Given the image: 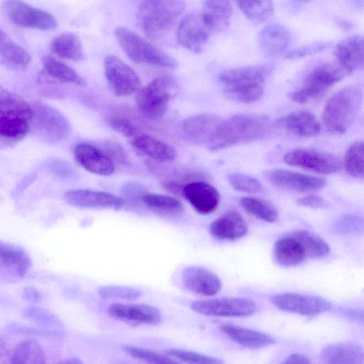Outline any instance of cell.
I'll list each match as a JSON object with an SVG mask.
<instances>
[{
	"mask_svg": "<svg viewBox=\"0 0 364 364\" xmlns=\"http://www.w3.org/2000/svg\"><path fill=\"white\" fill-rule=\"evenodd\" d=\"M344 165L350 176L364 178V141L355 142L348 148Z\"/></svg>",
	"mask_w": 364,
	"mask_h": 364,
	"instance_id": "41",
	"label": "cell"
},
{
	"mask_svg": "<svg viewBox=\"0 0 364 364\" xmlns=\"http://www.w3.org/2000/svg\"><path fill=\"white\" fill-rule=\"evenodd\" d=\"M336 313L350 321L364 326V309L363 308L341 307L336 310Z\"/></svg>",
	"mask_w": 364,
	"mask_h": 364,
	"instance_id": "52",
	"label": "cell"
},
{
	"mask_svg": "<svg viewBox=\"0 0 364 364\" xmlns=\"http://www.w3.org/2000/svg\"><path fill=\"white\" fill-rule=\"evenodd\" d=\"M22 315L43 328L55 330H61L63 328V323L60 318L46 309L28 306L23 310Z\"/></svg>",
	"mask_w": 364,
	"mask_h": 364,
	"instance_id": "40",
	"label": "cell"
},
{
	"mask_svg": "<svg viewBox=\"0 0 364 364\" xmlns=\"http://www.w3.org/2000/svg\"><path fill=\"white\" fill-rule=\"evenodd\" d=\"M82 362L77 358H70L66 360H62L60 363H72V364H77V363H82Z\"/></svg>",
	"mask_w": 364,
	"mask_h": 364,
	"instance_id": "58",
	"label": "cell"
},
{
	"mask_svg": "<svg viewBox=\"0 0 364 364\" xmlns=\"http://www.w3.org/2000/svg\"><path fill=\"white\" fill-rule=\"evenodd\" d=\"M165 354L177 362L181 361L194 364H221L223 361L210 355L198 352L179 348H168Z\"/></svg>",
	"mask_w": 364,
	"mask_h": 364,
	"instance_id": "44",
	"label": "cell"
},
{
	"mask_svg": "<svg viewBox=\"0 0 364 364\" xmlns=\"http://www.w3.org/2000/svg\"><path fill=\"white\" fill-rule=\"evenodd\" d=\"M240 205L246 212L261 220L272 223L278 218V213L275 207L264 199L243 197L240 200Z\"/></svg>",
	"mask_w": 364,
	"mask_h": 364,
	"instance_id": "37",
	"label": "cell"
},
{
	"mask_svg": "<svg viewBox=\"0 0 364 364\" xmlns=\"http://www.w3.org/2000/svg\"><path fill=\"white\" fill-rule=\"evenodd\" d=\"M271 301L282 311L303 316L317 315L331 308V304L321 297L296 293H279L271 298Z\"/></svg>",
	"mask_w": 364,
	"mask_h": 364,
	"instance_id": "14",
	"label": "cell"
},
{
	"mask_svg": "<svg viewBox=\"0 0 364 364\" xmlns=\"http://www.w3.org/2000/svg\"><path fill=\"white\" fill-rule=\"evenodd\" d=\"M106 151L105 153L109 152L112 156L121 161H125L126 157L124 156V150L118 144H105Z\"/></svg>",
	"mask_w": 364,
	"mask_h": 364,
	"instance_id": "55",
	"label": "cell"
},
{
	"mask_svg": "<svg viewBox=\"0 0 364 364\" xmlns=\"http://www.w3.org/2000/svg\"><path fill=\"white\" fill-rule=\"evenodd\" d=\"M108 123L114 131L125 136L130 137L136 133L134 124L129 119L124 116L118 114L109 116Z\"/></svg>",
	"mask_w": 364,
	"mask_h": 364,
	"instance_id": "51",
	"label": "cell"
},
{
	"mask_svg": "<svg viewBox=\"0 0 364 364\" xmlns=\"http://www.w3.org/2000/svg\"><path fill=\"white\" fill-rule=\"evenodd\" d=\"M297 203L301 206L321 208L323 206V200L317 196H308L298 199Z\"/></svg>",
	"mask_w": 364,
	"mask_h": 364,
	"instance_id": "53",
	"label": "cell"
},
{
	"mask_svg": "<svg viewBox=\"0 0 364 364\" xmlns=\"http://www.w3.org/2000/svg\"><path fill=\"white\" fill-rule=\"evenodd\" d=\"M104 70L106 79L117 96H129L141 88V80L134 70L114 55L105 56Z\"/></svg>",
	"mask_w": 364,
	"mask_h": 364,
	"instance_id": "11",
	"label": "cell"
},
{
	"mask_svg": "<svg viewBox=\"0 0 364 364\" xmlns=\"http://www.w3.org/2000/svg\"><path fill=\"white\" fill-rule=\"evenodd\" d=\"M0 55L2 63L14 71L25 70L31 56L23 47L12 41L2 30L0 31Z\"/></svg>",
	"mask_w": 364,
	"mask_h": 364,
	"instance_id": "32",
	"label": "cell"
},
{
	"mask_svg": "<svg viewBox=\"0 0 364 364\" xmlns=\"http://www.w3.org/2000/svg\"><path fill=\"white\" fill-rule=\"evenodd\" d=\"M334 229L343 234H364V218L354 215H345L335 223Z\"/></svg>",
	"mask_w": 364,
	"mask_h": 364,
	"instance_id": "48",
	"label": "cell"
},
{
	"mask_svg": "<svg viewBox=\"0 0 364 364\" xmlns=\"http://www.w3.org/2000/svg\"><path fill=\"white\" fill-rule=\"evenodd\" d=\"M291 235L300 242L307 257L322 258L330 252L328 244L314 233L306 230H298Z\"/></svg>",
	"mask_w": 364,
	"mask_h": 364,
	"instance_id": "39",
	"label": "cell"
},
{
	"mask_svg": "<svg viewBox=\"0 0 364 364\" xmlns=\"http://www.w3.org/2000/svg\"><path fill=\"white\" fill-rule=\"evenodd\" d=\"M220 329L233 342L250 349H259L272 346L276 340L272 336L243 326L224 323Z\"/></svg>",
	"mask_w": 364,
	"mask_h": 364,
	"instance_id": "26",
	"label": "cell"
},
{
	"mask_svg": "<svg viewBox=\"0 0 364 364\" xmlns=\"http://www.w3.org/2000/svg\"><path fill=\"white\" fill-rule=\"evenodd\" d=\"M235 1H237V0H235Z\"/></svg>",
	"mask_w": 364,
	"mask_h": 364,
	"instance_id": "61",
	"label": "cell"
},
{
	"mask_svg": "<svg viewBox=\"0 0 364 364\" xmlns=\"http://www.w3.org/2000/svg\"><path fill=\"white\" fill-rule=\"evenodd\" d=\"M262 85H248L228 87L225 90L226 97L240 103H252L259 100L263 95Z\"/></svg>",
	"mask_w": 364,
	"mask_h": 364,
	"instance_id": "42",
	"label": "cell"
},
{
	"mask_svg": "<svg viewBox=\"0 0 364 364\" xmlns=\"http://www.w3.org/2000/svg\"><path fill=\"white\" fill-rule=\"evenodd\" d=\"M296 1L301 2V3H307L311 1V0H295Z\"/></svg>",
	"mask_w": 364,
	"mask_h": 364,
	"instance_id": "60",
	"label": "cell"
},
{
	"mask_svg": "<svg viewBox=\"0 0 364 364\" xmlns=\"http://www.w3.org/2000/svg\"><path fill=\"white\" fill-rule=\"evenodd\" d=\"M132 144L139 151L160 162L172 161L176 157V151L173 146L146 134L133 138Z\"/></svg>",
	"mask_w": 364,
	"mask_h": 364,
	"instance_id": "33",
	"label": "cell"
},
{
	"mask_svg": "<svg viewBox=\"0 0 364 364\" xmlns=\"http://www.w3.org/2000/svg\"><path fill=\"white\" fill-rule=\"evenodd\" d=\"M283 160L289 166L317 173H332L338 171L341 168L339 160L334 156L309 149L291 150L285 154Z\"/></svg>",
	"mask_w": 364,
	"mask_h": 364,
	"instance_id": "13",
	"label": "cell"
},
{
	"mask_svg": "<svg viewBox=\"0 0 364 364\" xmlns=\"http://www.w3.org/2000/svg\"><path fill=\"white\" fill-rule=\"evenodd\" d=\"M31 261L27 252L21 247L1 242L0 267L1 274L11 279L23 278L31 267Z\"/></svg>",
	"mask_w": 364,
	"mask_h": 364,
	"instance_id": "25",
	"label": "cell"
},
{
	"mask_svg": "<svg viewBox=\"0 0 364 364\" xmlns=\"http://www.w3.org/2000/svg\"><path fill=\"white\" fill-rule=\"evenodd\" d=\"M50 50L56 55L71 60H81L85 53L79 38L74 33H63L50 43Z\"/></svg>",
	"mask_w": 364,
	"mask_h": 364,
	"instance_id": "36",
	"label": "cell"
},
{
	"mask_svg": "<svg viewBox=\"0 0 364 364\" xmlns=\"http://www.w3.org/2000/svg\"><path fill=\"white\" fill-rule=\"evenodd\" d=\"M176 86V81L171 76L156 77L136 92L135 102L138 109L150 119L162 118Z\"/></svg>",
	"mask_w": 364,
	"mask_h": 364,
	"instance_id": "6",
	"label": "cell"
},
{
	"mask_svg": "<svg viewBox=\"0 0 364 364\" xmlns=\"http://www.w3.org/2000/svg\"><path fill=\"white\" fill-rule=\"evenodd\" d=\"M32 105L18 95L0 90V139L6 145L15 144L31 129Z\"/></svg>",
	"mask_w": 364,
	"mask_h": 364,
	"instance_id": "3",
	"label": "cell"
},
{
	"mask_svg": "<svg viewBox=\"0 0 364 364\" xmlns=\"http://www.w3.org/2000/svg\"><path fill=\"white\" fill-rule=\"evenodd\" d=\"M141 200L149 208L167 213H176L183 210L182 203L176 198L157 193H146Z\"/></svg>",
	"mask_w": 364,
	"mask_h": 364,
	"instance_id": "43",
	"label": "cell"
},
{
	"mask_svg": "<svg viewBox=\"0 0 364 364\" xmlns=\"http://www.w3.org/2000/svg\"><path fill=\"white\" fill-rule=\"evenodd\" d=\"M201 14L212 32H222L230 25L232 7L229 0H204Z\"/></svg>",
	"mask_w": 364,
	"mask_h": 364,
	"instance_id": "30",
	"label": "cell"
},
{
	"mask_svg": "<svg viewBox=\"0 0 364 364\" xmlns=\"http://www.w3.org/2000/svg\"><path fill=\"white\" fill-rule=\"evenodd\" d=\"M211 33L201 13L191 12L179 21L176 29V37L182 47L197 54L203 51Z\"/></svg>",
	"mask_w": 364,
	"mask_h": 364,
	"instance_id": "12",
	"label": "cell"
},
{
	"mask_svg": "<svg viewBox=\"0 0 364 364\" xmlns=\"http://www.w3.org/2000/svg\"><path fill=\"white\" fill-rule=\"evenodd\" d=\"M46 362V355L40 343L33 338L20 341L11 352L10 363L42 364Z\"/></svg>",
	"mask_w": 364,
	"mask_h": 364,
	"instance_id": "34",
	"label": "cell"
},
{
	"mask_svg": "<svg viewBox=\"0 0 364 364\" xmlns=\"http://www.w3.org/2000/svg\"><path fill=\"white\" fill-rule=\"evenodd\" d=\"M185 8V0H143L136 18L147 36L160 39L177 27Z\"/></svg>",
	"mask_w": 364,
	"mask_h": 364,
	"instance_id": "2",
	"label": "cell"
},
{
	"mask_svg": "<svg viewBox=\"0 0 364 364\" xmlns=\"http://www.w3.org/2000/svg\"><path fill=\"white\" fill-rule=\"evenodd\" d=\"M332 43L329 41H316L310 44L303 46L289 51L284 54L287 59H296L312 55L326 50L331 46Z\"/></svg>",
	"mask_w": 364,
	"mask_h": 364,
	"instance_id": "49",
	"label": "cell"
},
{
	"mask_svg": "<svg viewBox=\"0 0 364 364\" xmlns=\"http://www.w3.org/2000/svg\"><path fill=\"white\" fill-rule=\"evenodd\" d=\"M107 311L112 318L134 325H156L161 320L157 308L144 304H113Z\"/></svg>",
	"mask_w": 364,
	"mask_h": 364,
	"instance_id": "18",
	"label": "cell"
},
{
	"mask_svg": "<svg viewBox=\"0 0 364 364\" xmlns=\"http://www.w3.org/2000/svg\"><path fill=\"white\" fill-rule=\"evenodd\" d=\"M161 186L163 187L164 189L173 194L183 195V188L184 186H182L176 181H165L161 183Z\"/></svg>",
	"mask_w": 364,
	"mask_h": 364,
	"instance_id": "56",
	"label": "cell"
},
{
	"mask_svg": "<svg viewBox=\"0 0 364 364\" xmlns=\"http://www.w3.org/2000/svg\"><path fill=\"white\" fill-rule=\"evenodd\" d=\"M272 257L276 264L286 267L296 266L306 257L301 245L291 234L275 242Z\"/></svg>",
	"mask_w": 364,
	"mask_h": 364,
	"instance_id": "31",
	"label": "cell"
},
{
	"mask_svg": "<svg viewBox=\"0 0 364 364\" xmlns=\"http://www.w3.org/2000/svg\"><path fill=\"white\" fill-rule=\"evenodd\" d=\"M183 196L193 209L202 215L213 213L220 203L218 190L204 181H193L186 184L183 188Z\"/></svg>",
	"mask_w": 364,
	"mask_h": 364,
	"instance_id": "21",
	"label": "cell"
},
{
	"mask_svg": "<svg viewBox=\"0 0 364 364\" xmlns=\"http://www.w3.org/2000/svg\"><path fill=\"white\" fill-rule=\"evenodd\" d=\"M8 328L10 332L14 333L36 335L49 338H59L63 335L61 330L50 329L43 327L42 328H38L20 326L17 324H12L10 325Z\"/></svg>",
	"mask_w": 364,
	"mask_h": 364,
	"instance_id": "50",
	"label": "cell"
},
{
	"mask_svg": "<svg viewBox=\"0 0 364 364\" xmlns=\"http://www.w3.org/2000/svg\"><path fill=\"white\" fill-rule=\"evenodd\" d=\"M348 74L336 61L318 65L309 73L301 87L289 93V98L297 103L308 102L321 95Z\"/></svg>",
	"mask_w": 364,
	"mask_h": 364,
	"instance_id": "8",
	"label": "cell"
},
{
	"mask_svg": "<svg viewBox=\"0 0 364 364\" xmlns=\"http://www.w3.org/2000/svg\"><path fill=\"white\" fill-rule=\"evenodd\" d=\"M264 175L267 180L274 186L297 193L320 190L326 183L321 178L281 168L267 171Z\"/></svg>",
	"mask_w": 364,
	"mask_h": 364,
	"instance_id": "16",
	"label": "cell"
},
{
	"mask_svg": "<svg viewBox=\"0 0 364 364\" xmlns=\"http://www.w3.org/2000/svg\"><path fill=\"white\" fill-rule=\"evenodd\" d=\"M22 297L31 302H38L42 299L41 292L33 287H27L22 291Z\"/></svg>",
	"mask_w": 364,
	"mask_h": 364,
	"instance_id": "54",
	"label": "cell"
},
{
	"mask_svg": "<svg viewBox=\"0 0 364 364\" xmlns=\"http://www.w3.org/2000/svg\"><path fill=\"white\" fill-rule=\"evenodd\" d=\"M223 119L213 114H200L184 119L180 127L183 137L195 144L208 145Z\"/></svg>",
	"mask_w": 364,
	"mask_h": 364,
	"instance_id": "15",
	"label": "cell"
},
{
	"mask_svg": "<svg viewBox=\"0 0 364 364\" xmlns=\"http://www.w3.org/2000/svg\"><path fill=\"white\" fill-rule=\"evenodd\" d=\"M273 68V65L269 63L237 67L221 72L218 75V80L227 87L262 85Z\"/></svg>",
	"mask_w": 364,
	"mask_h": 364,
	"instance_id": "20",
	"label": "cell"
},
{
	"mask_svg": "<svg viewBox=\"0 0 364 364\" xmlns=\"http://www.w3.org/2000/svg\"><path fill=\"white\" fill-rule=\"evenodd\" d=\"M339 26L344 30H350L352 28V25L346 21H341L338 22Z\"/></svg>",
	"mask_w": 364,
	"mask_h": 364,
	"instance_id": "59",
	"label": "cell"
},
{
	"mask_svg": "<svg viewBox=\"0 0 364 364\" xmlns=\"http://www.w3.org/2000/svg\"><path fill=\"white\" fill-rule=\"evenodd\" d=\"M320 358L328 364H363L364 348L353 343H333L322 349Z\"/></svg>",
	"mask_w": 364,
	"mask_h": 364,
	"instance_id": "29",
	"label": "cell"
},
{
	"mask_svg": "<svg viewBox=\"0 0 364 364\" xmlns=\"http://www.w3.org/2000/svg\"><path fill=\"white\" fill-rule=\"evenodd\" d=\"M114 36L124 53L134 63L167 68L178 66L176 59L127 28H117Z\"/></svg>",
	"mask_w": 364,
	"mask_h": 364,
	"instance_id": "5",
	"label": "cell"
},
{
	"mask_svg": "<svg viewBox=\"0 0 364 364\" xmlns=\"http://www.w3.org/2000/svg\"><path fill=\"white\" fill-rule=\"evenodd\" d=\"M31 129L36 134L48 144H58L71 132L67 117L53 106L43 102L32 105Z\"/></svg>",
	"mask_w": 364,
	"mask_h": 364,
	"instance_id": "7",
	"label": "cell"
},
{
	"mask_svg": "<svg viewBox=\"0 0 364 364\" xmlns=\"http://www.w3.org/2000/svg\"><path fill=\"white\" fill-rule=\"evenodd\" d=\"M336 61L348 73L364 69V37L350 36L340 41L333 50Z\"/></svg>",
	"mask_w": 364,
	"mask_h": 364,
	"instance_id": "24",
	"label": "cell"
},
{
	"mask_svg": "<svg viewBox=\"0 0 364 364\" xmlns=\"http://www.w3.org/2000/svg\"><path fill=\"white\" fill-rule=\"evenodd\" d=\"M3 9L7 18L20 27L50 31L58 26V21L53 14L21 0H6Z\"/></svg>",
	"mask_w": 364,
	"mask_h": 364,
	"instance_id": "9",
	"label": "cell"
},
{
	"mask_svg": "<svg viewBox=\"0 0 364 364\" xmlns=\"http://www.w3.org/2000/svg\"><path fill=\"white\" fill-rule=\"evenodd\" d=\"M182 282L189 291L203 296H213L222 289V282L213 272L199 266H189L182 271Z\"/></svg>",
	"mask_w": 364,
	"mask_h": 364,
	"instance_id": "19",
	"label": "cell"
},
{
	"mask_svg": "<svg viewBox=\"0 0 364 364\" xmlns=\"http://www.w3.org/2000/svg\"><path fill=\"white\" fill-rule=\"evenodd\" d=\"M237 3L245 16L254 22H266L274 13L272 0H237Z\"/></svg>",
	"mask_w": 364,
	"mask_h": 364,
	"instance_id": "38",
	"label": "cell"
},
{
	"mask_svg": "<svg viewBox=\"0 0 364 364\" xmlns=\"http://www.w3.org/2000/svg\"><path fill=\"white\" fill-rule=\"evenodd\" d=\"M191 309L198 314L217 317H247L257 309L255 302L244 297H221L196 301Z\"/></svg>",
	"mask_w": 364,
	"mask_h": 364,
	"instance_id": "10",
	"label": "cell"
},
{
	"mask_svg": "<svg viewBox=\"0 0 364 364\" xmlns=\"http://www.w3.org/2000/svg\"><path fill=\"white\" fill-rule=\"evenodd\" d=\"M248 232V225L242 215L230 209L214 220L209 226V232L220 240H236Z\"/></svg>",
	"mask_w": 364,
	"mask_h": 364,
	"instance_id": "23",
	"label": "cell"
},
{
	"mask_svg": "<svg viewBox=\"0 0 364 364\" xmlns=\"http://www.w3.org/2000/svg\"><path fill=\"white\" fill-rule=\"evenodd\" d=\"M44 71L50 77L60 82L85 85L86 81L74 69L50 55L41 58Z\"/></svg>",
	"mask_w": 364,
	"mask_h": 364,
	"instance_id": "35",
	"label": "cell"
},
{
	"mask_svg": "<svg viewBox=\"0 0 364 364\" xmlns=\"http://www.w3.org/2000/svg\"><path fill=\"white\" fill-rule=\"evenodd\" d=\"M362 100L360 88L350 85L335 93L326 102L323 122L333 134H344L353 122Z\"/></svg>",
	"mask_w": 364,
	"mask_h": 364,
	"instance_id": "4",
	"label": "cell"
},
{
	"mask_svg": "<svg viewBox=\"0 0 364 364\" xmlns=\"http://www.w3.org/2000/svg\"><path fill=\"white\" fill-rule=\"evenodd\" d=\"M270 129L269 119L257 114H238L223 120L215 135L208 145L218 151L264 137Z\"/></svg>",
	"mask_w": 364,
	"mask_h": 364,
	"instance_id": "1",
	"label": "cell"
},
{
	"mask_svg": "<svg viewBox=\"0 0 364 364\" xmlns=\"http://www.w3.org/2000/svg\"><path fill=\"white\" fill-rule=\"evenodd\" d=\"M65 200L70 205L82 208L119 210L124 200L110 193L87 189H71L64 194Z\"/></svg>",
	"mask_w": 364,
	"mask_h": 364,
	"instance_id": "17",
	"label": "cell"
},
{
	"mask_svg": "<svg viewBox=\"0 0 364 364\" xmlns=\"http://www.w3.org/2000/svg\"><path fill=\"white\" fill-rule=\"evenodd\" d=\"M97 291L101 297L109 299L134 300L141 295L139 289L119 285L102 286L98 288Z\"/></svg>",
	"mask_w": 364,
	"mask_h": 364,
	"instance_id": "45",
	"label": "cell"
},
{
	"mask_svg": "<svg viewBox=\"0 0 364 364\" xmlns=\"http://www.w3.org/2000/svg\"><path fill=\"white\" fill-rule=\"evenodd\" d=\"M275 124L300 137H311L320 132V124L315 116L305 111L294 112L280 117Z\"/></svg>",
	"mask_w": 364,
	"mask_h": 364,
	"instance_id": "27",
	"label": "cell"
},
{
	"mask_svg": "<svg viewBox=\"0 0 364 364\" xmlns=\"http://www.w3.org/2000/svg\"><path fill=\"white\" fill-rule=\"evenodd\" d=\"M74 155L79 164L92 173L107 176L114 172V161L105 151L92 145L77 144Z\"/></svg>",
	"mask_w": 364,
	"mask_h": 364,
	"instance_id": "22",
	"label": "cell"
},
{
	"mask_svg": "<svg viewBox=\"0 0 364 364\" xmlns=\"http://www.w3.org/2000/svg\"><path fill=\"white\" fill-rule=\"evenodd\" d=\"M123 349L130 356L147 363L159 364L178 363L176 360L166 355H164L159 353L147 349L131 346H123Z\"/></svg>",
	"mask_w": 364,
	"mask_h": 364,
	"instance_id": "47",
	"label": "cell"
},
{
	"mask_svg": "<svg viewBox=\"0 0 364 364\" xmlns=\"http://www.w3.org/2000/svg\"><path fill=\"white\" fill-rule=\"evenodd\" d=\"M258 40L261 48L265 53L277 57L287 53L291 36L284 26L271 23L261 30Z\"/></svg>",
	"mask_w": 364,
	"mask_h": 364,
	"instance_id": "28",
	"label": "cell"
},
{
	"mask_svg": "<svg viewBox=\"0 0 364 364\" xmlns=\"http://www.w3.org/2000/svg\"><path fill=\"white\" fill-rule=\"evenodd\" d=\"M284 363H294V364H309L311 360L309 358L300 353H291L287 357Z\"/></svg>",
	"mask_w": 364,
	"mask_h": 364,
	"instance_id": "57",
	"label": "cell"
},
{
	"mask_svg": "<svg viewBox=\"0 0 364 364\" xmlns=\"http://www.w3.org/2000/svg\"><path fill=\"white\" fill-rule=\"evenodd\" d=\"M228 180L230 185L237 191L255 193L262 190V184L257 179L245 173H230Z\"/></svg>",
	"mask_w": 364,
	"mask_h": 364,
	"instance_id": "46",
	"label": "cell"
}]
</instances>
